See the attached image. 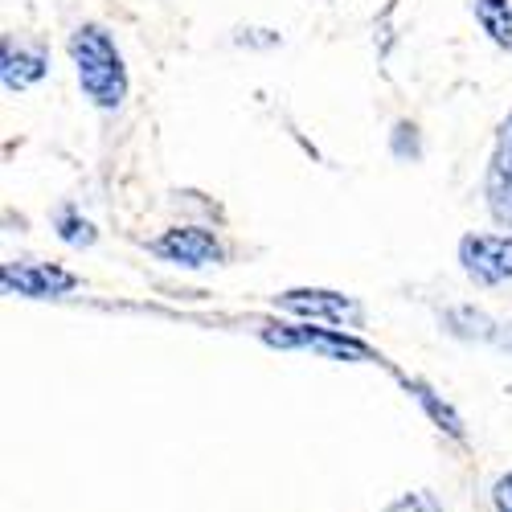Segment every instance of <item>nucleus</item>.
Instances as JSON below:
<instances>
[{
	"mask_svg": "<svg viewBox=\"0 0 512 512\" xmlns=\"http://www.w3.org/2000/svg\"><path fill=\"white\" fill-rule=\"evenodd\" d=\"M58 234H62V242H70V246H91L99 234H95V226L87 222V218H78L74 209H62L58 213Z\"/></svg>",
	"mask_w": 512,
	"mask_h": 512,
	"instance_id": "10",
	"label": "nucleus"
},
{
	"mask_svg": "<svg viewBox=\"0 0 512 512\" xmlns=\"http://www.w3.org/2000/svg\"><path fill=\"white\" fill-rule=\"evenodd\" d=\"M492 500H496V508H500V512H512V476H500V480H496Z\"/></svg>",
	"mask_w": 512,
	"mask_h": 512,
	"instance_id": "12",
	"label": "nucleus"
},
{
	"mask_svg": "<svg viewBox=\"0 0 512 512\" xmlns=\"http://www.w3.org/2000/svg\"><path fill=\"white\" fill-rule=\"evenodd\" d=\"M5 287L17 295H29V300H46V295H66L78 287V279L62 267L50 263H9L5 267Z\"/></svg>",
	"mask_w": 512,
	"mask_h": 512,
	"instance_id": "5",
	"label": "nucleus"
},
{
	"mask_svg": "<svg viewBox=\"0 0 512 512\" xmlns=\"http://www.w3.org/2000/svg\"><path fill=\"white\" fill-rule=\"evenodd\" d=\"M152 254H160L168 263H181V267H213V263H222V242L201 226H177L152 242Z\"/></svg>",
	"mask_w": 512,
	"mask_h": 512,
	"instance_id": "3",
	"label": "nucleus"
},
{
	"mask_svg": "<svg viewBox=\"0 0 512 512\" xmlns=\"http://www.w3.org/2000/svg\"><path fill=\"white\" fill-rule=\"evenodd\" d=\"M488 209L500 226H512V115L504 119L488 164Z\"/></svg>",
	"mask_w": 512,
	"mask_h": 512,
	"instance_id": "4",
	"label": "nucleus"
},
{
	"mask_svg": "<svg viewBox=\"0 0 512 512\" xmlns=\"http://www.w3.org/2000/svg\"><path fill=\"white\" fill-rule=\"evenodd\" d=\"M472 13L496 46L512 54V0H472Z\"/></svg>",
	"mask_w": 512,
	"mask_h": 512,
	"instance_id": "9",
	"label": "nucleus"
},
{
	"mask_svg": "<svg viewBox=\"0 0 512 512\" xmlns=\"http://www.w3.org/2000/svg\"><path fill=\"white\" fill-rule=\"evenodd\" d=\"M5 66H0V74H5V87L9 91H25V87H33L37 78H46V66H50V58L41 54V50H13L9 41H5V58H0Z\"/></svg>",
	"mask_w": 512,
	"mask_h": 512,
	"instance_id": "8",
	"label": "nucleus"
},
{
	"mask_svg": "<svg viewBox=\"0 0 512 512\" xmlns=\"http://www.w3.org/2000/svg\"><path fill=\"white\" fill-rule=\"evenodd\" d=\"M459 263L476 283L512 279V238L508 234H467L459 242Z\"/></svg>",
	"mask_w": 512,
	"mask_h": 512,
	"instance_id": "2",
	"label": "nucleus"
},
{
	"mask_svg": "<svg viewBox=\"0 0 512 512\" xmlns=\"http://www.w3.org/2000/svg\"><path fill=\"white\" fill-rule=\"evenodd\" d=\"M267 340L271 345H283V349H320V353L353 357V361H369L373 357L361 340L340 336L336 328H287V332H267Z\"/></svg>",
	"mask_w": 512,
	"mask_h": 512,
	"instance_id": "6",
	"label": "nucleus"
},
{
	"mask_svg": "<svg viewBox=\"0 0 512 512\" xmlns=\"http://www.w3.org/2000/svg\"><path fill=\"white\" fill-rule=\"evenodd\" d=\"M70 58L78 70L82 95L103 111H115L127 95V70H123V54L111 41V33L103 25H78L70 33Z\"/></svg>",
	"mask_w": 512,
	"mask_h": 512,
	"instance_id": "1",
	"label": "nucleus"
},
{
	"mask_svg": "<svg viewBox=\"0 0 512 512\" xmlns=\"http://www.w3.org/2000/svg\"><path fill=\"white\" fill-rule=\"evenodd\" d=\"M386 512H443V508H439V500H435L431 492H410V496H402L398 504H390Z\"/></svg>",
	"mask_w": 512,
	"mask_h": 512,
	"instance_id": "11",
	"label": "nucleus"
},
{
	"mask_svg": "<svg viewBox=\"0 0 512 512\" xmlns=\"http://www.w3.org/2000/svg\"><path fill=\"white\" fill-rule=\"evenodd\" d=\"M275 304L295 316H312V320H328V324H340L345 316L357 312L349 295H336V291H283Z\"/></svg>",
	"mask_w": 512,
	"mask_h": 512,
	"instance_id": "7",
	"label": "nucleus"
}]
</instances>
